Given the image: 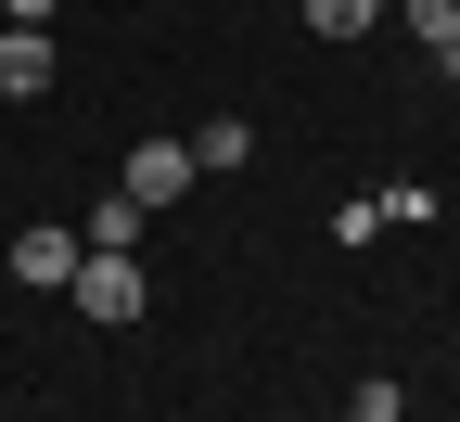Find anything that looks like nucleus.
Masks as SVG:
<instances>
[{
	"mask_svg": "<svg viewBox=\"0 0 460 422\" xmlns=\"http://www.w3.org/2000/svg\"><path fill=\"white\" fill-rule=\"evenodd\" d=\"M396 422H410V409H396Z\"/></svg>",
	"mask_w": 460,
	"mask_h": 422,
	"instance_id": "12",
	"label": "nucleus"
},
{
	"mask_svg": "<svg viewBox=\"0 0 460 422\" xmlns=\"http://www.w3.org/2000/svg\"><path fill=\"white\" fill-rule=\"evenodd\" d=\"M243 154H256V129H243V115H205V129H192V166H205V179H230Z\"/></svg>",
	"mask_w": 460,
	"mask_h": 422,
	"instance_id": "6",
	"label": "nucleus"
},
{
	"mask_svg": "<svg viewBox=\"0 0 460 422\" xmlns=\"http://www.w3.org/2000/svg\"><path fill=\"white\" fill-rule=\"evenodd\" d=\"M192 179H205V166H192V141H141V154H128V179H115V193H128V205H154V218H166V205H180V193H192Z\"/></svg>",
	"mask_w": 460,
	"mask_h": 422,
	"instance_id": "2",
	"label": "nucleus"
},
{
	"mask_svg": "<svg viewBox=\"0 0 460 422\" xmlns=\"http://www.w3.org/2000/svg\"><path fill=\"white\" fill-rule=\"evenodd\" d=\"M51 13H65V0H0V26H51Z\"/></svg>",
	"mask_w": 460,
	"mask_h": 422,
	"instance_id": "10",
	"label": "nucleus"
},
{
	"mask_svg": "<svg viewBox=\"0 0 460 422\" xmlns=\"http://www.w3.org/2000/svg\"><path fill=\"white\" fill-rule=\"evenodd\" d=\"M396 13H410V39H422V51H447V39H460V0H396Z\"/></svg>",
	"mask_w": 460,
	"mask_h": 422,
	"instance_id": "9",
	"label": "nucleus"
},
{
	"mask_svg": "<svg viewBox=\"0 0 460 422\" xmlns=\"http://www.w3.org/2000/svg\"><path fill=\"white\" fill-rule=\"evenodd\" d=\"M77 320H102V333H128L141 308H154V294H141V256H77Z\"/></svg>",
	"mask_w": 460,
	"mask_h": 422,
	"instance_id": "1",
	"label": "nucleus"
},
{
	"mask_svg": "<svg viewBox=\"0 0 460 422\" xmlns=\"http://www.w3.org/2000/svg\"><path fill=\"white\" fill-rule=\"evenodd\" d=\"M51 90V26H0V103H39Z\"/></svg>",
	"mask_w": 460,
	"mask_h": 422,
	"instance_id": "4",
	"label": "nucleus"
},
{
	"mask_svg": "<svg viewBox=\"0 0 460 422\" xmlns=\"http://www.w3.org/2000/svg\"><path fill=\"white\" fill-rule=\"evenodd\" d=\"M371 205H384V230H422V218H447V205L422 193V179H384V193H371Z\"/></svg>",
	"mask_w": 460,
	"mask_h": 422,
	"instance_id": "8",
	"label": "nucleus"
},
{
	"mask_svg": "<svg viewBox=\"0 0 460 422\" xmlns=\"http://www.w3.org/2000/svg\"><path fill=\"white\" fill-rule=\"evenodd\" d=\"M77 256H90V244H77L65 218H39V230H13V282H26V294H65V282H77Z\"/></svg>",
	"mask_w": 460,
	"mask_h": 422,
	"instance_id": "3",
	"label": "nucleus"
},
{
	"mask_svg": "<svg viewBox=\"0 0 460 422\" xmlns=\"http://www.w3.org/2000/svg\"><path fill=\"white\" fill-rule=\"evenodd\" d=\"M141 230H154V205H128V193H102V205L77 218V244H90V256H141Z\"/></svg>",
	"mask_w": 460,
	"mask_h": 422,
	"instance_id": "5",
	"label": "nucleus"
},
{
	"mask_svg": "<svg viewBox=\"0 0 460 422\" xmlns=\"http://www.w3.org/2000/svg\"><path fill=\"white\" fill-rule=\"evenodd\" d=\"M307 26H320V39H371V26H384V0H307Z\"/></svg>",
	"mask_w": 460,
	"mask_h": 422,
	"instance_id": "7",
	"label": "nucleus"
},
{
	"mask_svg": "<svg viewBox=\"0 0 460 422\" xmlns=\"http://www.w3.org/2000/svg\"><path fill=\"white\" fill-rule=\"evenodd\" d=\"M435 65H447V90H460V39H447V51H435Z\"/></svg>",
	"mask_w": 460,
	"mask_h": 422,
	"instance_id": "11",
	"label": "nucleus"
}]
</instances>
